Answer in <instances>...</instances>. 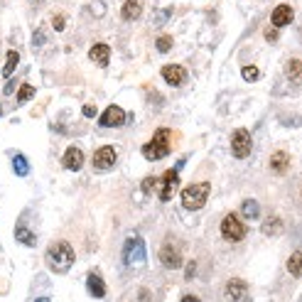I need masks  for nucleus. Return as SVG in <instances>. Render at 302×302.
I'll return each instance as SVG.
<instances>
[{
    "mask_svg": "<svg viewBox=\"0 0 302 302\" xmlns=\"http://www.w3.org/2000/svg\"><path fill=\"white\" fill-rule=\"evenodd\" d=\"M74 248L67 244V241H57V244L49 246L47 251V265L54 270V273H67L72 263H74Z\"/></svg>",
    "mask_w": 302,
    "mask_h": 302,
    "instance_id": "1",
    "label": "nucleus"
},
{
    "mask_svg": "<svg viewBox=\"0 0 302 302\" xmlns=\"http://www.w3.org/2000/svg\"><path fill=\"white\" fill-rule=\"evenodd\" d=\"M170 152H172L170 131H165V128L155 131L152 140H148V143L143 145V155H145L148 160H162V157H167Z\"/></svg>",
    "mask_w": 302,
    "mask_h": 302,
    "instance_id": "2",
    "label": "nucleus"
},
{
    "mask_svg": "<svg viewBox=\"0 0 302 302\" xmlns=\"http://www.w3.org/2000/svg\"><path fill=\"white\" fill-rule=\"evenodd\" d=\"M209 187L207 182H197V185H189V187L182 189V207L189 209V211H197V209H202L207 204L209 199Z\"/></svg>",
    "mask_w": 302,
    "mask_h": 302,
    "instance_id": "3",
    "label": "nucleus"
},
{
    "mask_svg": "<svg viewBox=\"0 0 302 302\" xmlns=\"http://www.w3.org/2000/svg\"><path fill=\"white\" fill-rule=\"evenodd\" d=\"M177 185H179V170H177V167H174V170H167L157 179V197H160L162 202H170L172 197H174V192H177Z\"/></svg>",
    "mask_w": 302,
    "mask_h": 302,
    "instance_id": "4",
    "label": "nucleus"
},
{
    "mask_svg": "<svg viewBox=\"0 0 302 302\" xmlns=\"http://www.w3.org/2000/svg\"><path fill=\"white\" fill-rule=\"evenodd\" d=\"M248 233L246 224H241V219L236 214H226V219L221 221V236L228 241H244V236Z\"/></svg>",
    "mask_w": 302,
    "mask_h": 302,
    "instance_id": "5",
    "label": "nucleus"
},
{
    "mask_svg": "<svg viewBox=\"0 0 302 302\" xmlns=\"http://www.w3.org/2000/svg\"><path fill=\"white\" fill-rule=\"evenodd\" d=\"M251 148H253L251 133L244 131V128L233 131V135H231V152H233V157H238V160H246V157L251 155Z\"/></svg>",
    "mask_w": 302,
    "mask_h": 302,
    "instance_id": "6",
    "label": "nucleus"
},
{
    "mask_svg": "<svg viewBox=\"0 0 302 302\" xmlns=\"http://www.w3.org/2000/svg\"><path fill=\"white\" fill-rule=\"evenodd\" d=\"M123 261L128 265H143L145 263V241L140 238H131L126 248H123Z\"/></svg>",
    "mask_w": 302,
    "mask_h": 302,
    "instance_id": "7",
    "label": "nucleus"
},
{
    "mask_svg": "<svg viewBox=\"0 0 302 302\" xmlns=\"http://www.w3.org/2000/svg\"><path fill=\"white\" fill-rule=\"evenodd\" d=\"M115 165V148L113 145H103L94 152V167L96 170H111Z\"/></svg>",
    "mask_w": 302,
    "mask_h": 302,
    "instance_id": "8",
    "label": "nucleus"
},
{
    "mask_svg": "<svg viewBox=\"0 0 302 302\" xmlns=\"http://www.w3.org/2000/svg\"><path fill=\"white\" fill-rule=\"evenodd\" d=\"M160 261L162 265H167V268H179L182 265V251H179V246L177 244H165L160 248Z\"/></svg>",
    "mask_w": 302,
    "mask_h": 302,
    "instance_id": "9",
    "label": "nucleus"
},
{
    "mask_svg": "<svg viewBox=\"0 0 302 302\" xmlns=\"http://www.w3.org/2000/svg\"><path fill=\"white\" fill-rule=\"evenodd\" d=\"M123 120H126V111H123L120 106H108V108L101 113V118H98V123H101L103 128H118Z\"/></svg>",
    "mask_w": 302,
    "mask_h": 302,
    "instance_id": "10",
    "label": "nucleus"
},
{
    "mask_svg": "<svg viewBox=\"0 0 302 302\" xmlns=\"http://www.w3.org/2000/svg\"><path fill=\"white\" fill-rule=\"evenodd\" d=\"M292 18H295V13H292L290 5H278V8L273 10V15H270V22H273L275 30H280V27H287V25L292 22Z\"/></svg>",
    "mask_w": 302,
    "mask_h": 302,
    "instance_id": "11",
    "label": "nucleus"
},
{
    "mask_svg": "<svg viewBox=\"0 0 302 302\" xmlns=\"http://www.w3.org/2000/svg\"><path fill=\"white\" fill-rule=\"evenodd\" d=\"M62 165L72 172L81 170V165H84V152L79 150V148H67L64 157H62Z\"/></svg>",
    "mask_w": 302,
    "mask_h": 302,
    "instance_id": "12",
    "label": "nucleus"
},
{
    "mask_svg": "<svg viewBox=\"0 0 302 302\" xmlns=\"http://www.w3.org/2000/svg\"><path fill=\"white\" fill-rule=\"evenodd\" d=\"M162 76H165V81H167L170 86H179V84L187 79V72H185V67H179V64H167V67L162 69Z\"/></svg>",
    "mask_w": 302,
    "mask_h": 302,
    "instance_id": "13",
    "label": "nucleus"
},
{
    "mask_svg": "<svg viewBox=\"0 0 302 302\" xmlns=\"http://www.w3.org/2000/svg\"><path fill=\"white\" fill-rule=\"evenodd\" d=\"M89 59H91L94 64H98V67H106L108 59H111V49H108V44L96 42L94 47H91V52H89Z\"/></svg>",
    "mask_w": 302,
    "mask_h": 302,
    "instance_id": "14",
    "label": "nucleus"
},
{
    "mask_svg": "<svg viewBox=\"0 0 302 302\" xmlns=\"http://www.w3.org/2000/svg\"><path fill=\"white\" fill-rule=\"evenodd\" d=\"M143 13V3L140 0H126L120 8V18L123 20H138Z\"/></svg>",
    "mask_w": 302,
    "mask_h": 302,
    "instance_id": "15",
    "label": "nucleus"
},
{
    "mask_svg": "<svg viewBox=\"0 0 302 302\" xmlns=\"http://www.w3.org/2000/svg\"><path fill=\"white\" fill-rule=\"evenodd\" d=\"M287 165H290V155H287V152L275 150L270 155V167H273V172L283 174V172H287Z\"/></svg>",
    "mask_w": 302,
    "mask_h": 302,
    "instance_id": "16",
    "label": "nucleus"
},
{
    "mask_svg": "<svg viewBox=\"0 0 302 302\" xmlns=\"http://www.w3.org/2000/svg\"><path fill=\"white\" fill-rule=\"evenodd\" d=\"M86 287H89V292H91L94 297H103V295H106V283L98 278V273H91V275L86 278Z\"/></svg>",
    "mask_w": 302,
    "mask_h": 302,
    "instance_id": "17",
    "label": "nucleus"
},
{
    "mask_svg": "<svg viewBox=\"0 0 302 302\" xmlns=\"http://www.w3.org/2000/svg\"><path fill=\"white\" fill-rule=\"evenodd\" d=\"M244 292H246V283L244 280H238V278H233V280H228L226 285V295H228V300H241L244 297Z\"/></svg>",
    "mask_w": 302,
    "mask_h": 302,
    "instance_id": "18",
    "label": "nucleus"
},
{
    "mask_svg": "<svg viewBox=\"0 0 302 302\" xmlns=\"http://www.w3.org/2000/svg\"><path fill=\"white\" fill-rule=\"evenodd\" d=\"M287 76L292 84H302V62L300 59H290L287 62Z\"/></svg>",
    "mask_w": 302,
    "mask_h": 302,
    "instance_id": "19",
    "label": "nucleus"
},
{
    "mask_svg": "<svg viewBox=\"0 0 302 302\" xmlns=\"http://www.w3.org/2000/svg\"><path fill=\"white\" fill-rule=\"evenodd\" d=\"M18 62H20V54L15 52V49H10V52H8V59H5V67H3V76H5V79L13 76L15 67H18Z\"/></svg>",
    "mask_w": 302,
    "mask_h": 302,
    "instance_id": "20",
    "label": "nucleus"
},
{
    "mask_svg": "<svg viewBox=\"0 0 302 302\" xmlns=\"http://www.w3.org/2000/svg\"><path fill=\"white\" fill-rule=\"evenodd\" d=\"M287 270H290V275H295V278L302 273V253L300 251H295V253L287 258Z\"/></svg>",
    "mask_w": 302,
    "mask_h": 302,
    "instance_id": "21",
    "label": "nucleus"
},
{
    "mask_svg": "<svg viewBox=\"0 0 302 302\" xmlns=\"http://www.w3.org/2000/svg\"><path fill=\"white\" fill-rule=\"evenodd\" d=\"M15 238H18L20 244H25V246H35V233H32V231H27L25 226L15 228Z\"/></svg>",
    "mask_w": 302,
    "mask_h": 302,
    "instance_id": "22",
    "label": "nucleus"
},
{
    "mask_svg": "<svg viewBox=\"0 0 302 302\" xmlns=\"http://www.w3.org/2000/svg\"><path fill=\"white\" fill-rule=\"evenodd\" d=\"M263 231L268 233V236H275V233H280L283 231V224H280V219L278 216H270L268 221L263 224Z\"/></svg>",
    "mask_w": 302,
    "mask_h": 302,
    "instance_id": "23",
    "label": "nucleus"
},
{
    "mask_svg": "<svg viewBox=\"0 0 302 302\" xmlns=\"http://www.w3.org/2000/svg\"><path fill=\"white\" fill-rule=\"evenodd\" d=\"M13 167H15V174H20V177H25V174L30 172V165H27V157H25V155H15V160H13Z\"/></svg>",
    "mask_w": 302,
    "mask_h": 302,
    "instance_id": "24",
    "label": "nucleus"
},
{
    "mask_svg": "<svg viewBox=\"0 0 302 302\" xmlns=\"http://www.w3.org/2000/svg\"><path fill=\"white\" fill-rule=\"evenodd\" d=\"M258 214H261L258 202H256V199H246V202H244V216H246V219H256Z\"/></svg>",
    "mask_w": 302,
    "mask_h": 302,
    "instance_id": "25",
    "label": "nucleus"
},
{
    "mask_svg": "<svg viewBox=\"0 0 302 302\" xmlns=\"http://www.w3.org/2000/svg\"><path fill=\"white\" fill-rule=\"evenodd\" d=\"M32 96H35V86L22 84V86H20V91H18V103H27Z\"/></svg>",
    "mask_w": 302,
    "mask_h": 302,
    "instance_id": "26",
    "label": "nucleus"
},
{
    "mask_svg": "<svg viewBox=\"0 0 302 302\" xmlns=\"http://www.w3.org/2000/svg\"><path fill=\"white\" fill-rule=\"evenodd\" d=\"M157 49H160V52H170L172 49V37L170 35H160V37H157Z\"/></svg>",
    "mask_w": 302,
    "mask_h": 302,
    "instance_id": "27",
    "label": "nucleus"
},
{
    "mask_svg": "<svg viewBox=\"0 0 302 302\" xmlns=\"http://www.w3.org/2000/svg\"><path fill=\"white\" fill-rule=\"evenodd\" d=\"M258 76H261L258 67H244V79H246V81H256Z\"/></svg>",
    "mask_w": 302,
    "mask_h": 302,
    "instance_id": "28",
    "label": "nucleus"
},
{
    "mask_svg": "<svg viewBox=\"0 0 302 302\" xmlns=\"http://www.w3.org/2000/svg\"><path fill=\"white\" fill-rule=\"evenodd\" d=\"M155 187H157V179H155V177H145V179H143V192H145V194H152Z\"/></svg>",
    "mask_w": 302,
    "mask_h": 302,
    "instance_id": "29",
    "label": "nucleus"
},
{
    "mask_svg": "<svg viewBox=\"0 0 302 302\" xmlns=\"http://www.w3.org/2000/svg\"><path fill=\"white\" fill-rule=\"evenodd\" d=\"M64 25H67L64 15H54V20H52V27H54L57 32H62V30H64Z\"/></svg>",
    "mask_w": 302,
    "mask_h": 302,
    "instance_id": "30",
    "label": "nucleus"
},
{
    "mask_svg": "<svg viewBox=\"0 0 302 302\" xmlns=\"http://www.w3.org/2000/svg\"><path fill=\"white\" fill-rule=\"evenodd\" d=\"M81 113L86 115V118H94V115H96V106H84V108H81Z\"/></svg>",
    "mask_w": 302,
    "mask_h": 302,
    "instance_id": "31",
    "label": "nucleus"
},
{
    "mask_svg": "<svg viewBox=\"0 0 302 302\" xmlns=\"http://www.w3.org/2000/svg\"><path fill=\"white\" fill-rule=\"evenodd\" d=\"M275 37H278V30H275V27L265 32V39H268V42H275Z\"/></svg>",
    "mask_w": 302,
    "mask_h": 302,
    "instance_id": "32",
    "label": "nucleus"
},
{
    "mask_svg": "<svg viewBox=\"0 0 302 302\" xmlns=\"http://www.w3.org/2000/svg\"><path fill=\"white\" fill-rule=\"evenodd\" d=\"M182 302H199V297H194V295H185Z\"/></svg>",
    "mask_w": 302,
    "mask_h": 302,
    "instance_id": "33",
    "label": "nucleus"
},
{
    "mask_svg": "<svg viewBox=\"0 0 302 302\" xmlns=\"http://www.w3.org/2000/svg\"><path fill=\"white\" fill-rule=\"evenodd\" d=\"M35 302H52L49 297H39V300H35Z\"/></svg>",
    "mask_w": 302,
    "mask_h": 302,
    "instance_id": "34",
    "label": "nucleus"
},
{
    "mask_svg": "<svg viewBox=\"0 0 302 302\" xmlns=\"http://www.w3.org/2000/svg\"><path fill=\"white\" fill-rule=\"evenodd\" d=\"M0 113H3V108H0Z\"/></svg>",
    "mask_w": 302,
    "mask_h": 302,
    "instance_id": "35",
    "label": "nucleus"
}]
</instances>
